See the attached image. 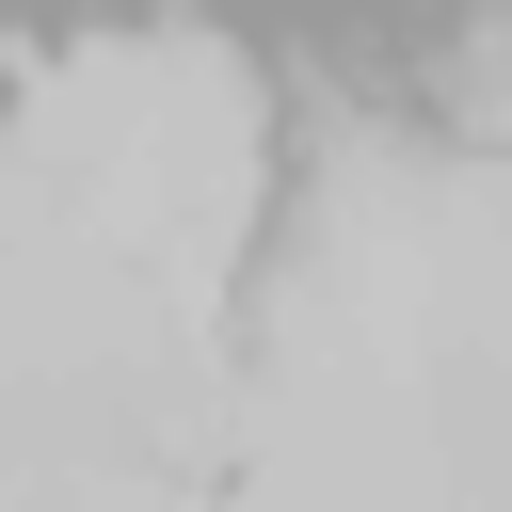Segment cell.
<instances>
[{
  "mask_svg": "<svg viewBox=\"0 0 512 512\" xmlns=\"http://www.w3.org/2000/svg\"><path fill=\"white\" fill-rule=\"evenodd\" d=\"M64 512H192V496H176V480H160V464H144V480H128V464H112V480H80V496H64Z\"/></svg>",
  "mask_w": 512,
  "mask_h": 512,
  "instance_id": "1",
  "label": "cell"
}]
</instances>
